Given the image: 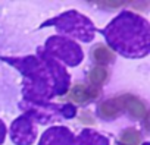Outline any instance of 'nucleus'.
Returning <instances> with one entry per match:
<instances>
[{
	"mask_svg": "<svg viewBox=\"0 0 150 145\" xmlns=\"http://www.w3.org/2000/svg\"><path fill=\"white\" fill-rule=\"evenodd\" d=\"M44 51L54 60H60L71 67L78 66L84 59V51L78 43L60 35H52L44 44Z\"/></svg>",
	"mask_w": 150,
	"mask_h": 145,
	"instance_id": "obj_4",
	"label": "nucleus"
},
{
	"mask_svg": "<svg viewBox=\"0 0 150 145\" xmlns=\"http://www.w3.org/2000/svg\"><path fill=\"white\" fill-rule=\"evenodd\" d=\"M106 79H108V70L103 66L93 67L91 72L88 74V81L91 82L93 87H100L102 84H105Z\"/></svg>",
	"mask_w": 150,
	"mask_h": 145,
	"instance_id": "obj_11",
	"label": "nucleus"
},
{
	"mask_svg": "<svg viewBox=\"0 0 150 145\" xmlns=\"http://www.w3.org/2000/svg\"><path fill=\"white\" fill-rule=\"evenodd\" d=\"M122 107H121V103L118 98H112V100H108L105 103L100 104V116L105 117V119H113L116 117L119 113H121Z\"/></svg>",
	"mask_w": 150,
	"mask_h": 145,
	"instance_id": "obj_10",
	"label": "nucleus"
},
{
	"mask_svg": "<svg viewBox=\"0 0 150 145\" xmlns=\"http://www.w3.org/2000/svg\"><path fill=\"white\" fill-rule=\"evenodd\" d=\"M93 56L99 63H112L115 60V54L105 46H97L93 51Z\"/></svg>",
	"mask_w": 150,
	"mask_h": 145,
	"instance_id": "obj_12",
	"label": "nucleus"
},
{
	"mask_svg": "<svg viewBox=\"0 0 150 145\" xmlns=\"http://www.w3.org/2000/svg\"><path fill=\"white\" fill-rule=\"evenodd\" d=\"M0 59L18 69L25 78L22 84V95L28 103H47L53 97L66 94L69 90L71 76L66 72V67L44 50H38L37 56H2Z\"/></svg>",
	"mask_w": 150,
	"mask_h": 145,
	"instance_id": "obj_1",
	"label": "nucleus"
},
{
	"mask_svg": "<svg viewBox=\"0 0 150 145\" xmlns=\"http://www.w3.org/2000/svg\"><path fill=\"white\" fill-rule=\"evenodd\" d=\"M6 132H8V129H6V125H5V122H3L2 119H0V145H2V144L5 142Z\"/></svg>",
	"mask_w": 150,
	"mask_h": 145,
	"instance_id": "obj_15",
	"label": "nucleus"
},
{
	"mask_svg": "<svg viewBox=\"0 0 150 145\" xmlns=\"http://www.w3.org/2000/svg\"><path fill=\"white\" fill-rule=\"evenodd\" d=\"M119 103H121V107L125 109L127 111H129L134 117L137 119H147V109L146 106L143 104V101H140L137 97L131 95V94H127V95H121L118 97Z\"/></svg>",
	"mask_w": 150,
	"mask_h": 145,
	"instance_id": "obj_7",
	"label": "nucleus"
},
{
	"mask_svg": "<svg viewBox=\"0 0 150 145\" xmlns=\"http://www.w3.org/2000/svg\"><path fill=\"white\" fill-rule=\"evenodd\" d=\"M75 145H109V139L93 129H83L75 139Z\"/></svg>",
	"mask_w": 150,
	"mask_h": 145,
	"instance_id": "obj_9",
	"label": "nucleus"
},
{
	"mask_svg": "<svg viewBox=\"0 0 150 145\" xmlns=\"http://www.w3.org/2000/svg\"><path fill=\"white\" fill-rule=\"evenodd\" d=\"M44 27H54L59 32L72 38H77L83 43L93 41L96 35V27L91 22V19H88L86 15L74 9L66 11L59 16L47 19L46 22L41 24V28Z\"/></svg>",
	"mask_w": 150,
	"mask_h": 145,
	"instance_id": "obj_3",
	"label": "nucleus"
},
{
	"mask_svg": "<svg viewBox=\"0 0 150 145\" xmlns=\"http://www.w3.org/2000/svg\"><path fill=\"white\" fill-rule=\"evenodd\" d=\"M140 139H141L140 133L135 129L129 127V129H125L122 132V135L119 138V142H121V145H138Z\"/></svg>",
	"mask_w": 150,
	"mask_h": 145,
	"instance_id": "obj_13",
	"label": "nucleus"
},
{
	"mask_svg": "<svg viewBox=\"0 0 150 145\" xmlns=\"http://www.w3.org/2000/svg\"><path fill=\"white\" fill-rule=\"evenodd\" d=\"M99 95H100V90H99L97 87L84 85V84H77V85L72 88L71 94H69V97H71L74 101H77V103H80V104L87 103V101H90V100H94V98H97Z\"/></svg>",
	"mask_w": 150,
	"mask_h": 145,
	"instance_id": "obj_8",
	"label": "nucleus"
},
{
	"mask_svg": "<svg viewBox=\"0 0 150 145\" xmlns=\"http://www.w3.org/2000/svg\"><path fill=\"white\" fill-rule=\"evenodd\" d=\"M143 145H150V142H144V144H143Z\"/></svg>",
	"mask_w": 150,
	"mask_h": 145,
	"instance_id": "obj_16",
	"label": "nucleus"
},
{
	"mask_svg": "<svg viewBox=\"0 0 150 145\" xmlns=\"http://www.w3.org/2000/svg\"><path fill=\"white\" fill-rule=\"evenodd\" d=\"M38 145H75V136L66 126H52L44 130Z\"/></svg>",
	"mask_w": 150,
	"mask_h": 145,
	"instance_id": "obj_6",
	"label": "nucleus"
},
{
	"mask_svg": "<svg viewBox=\"0 0 150 145\" xmlns=\"http://www.w3.org/2000/svg\"><path fill=\"white\" fill-rule=\"evenodd\" d=\"M108 46L127 59H141L150 53V25L143 16L124 11L103 29Z\"/></svg>",
	"mask_w": 150,
	"mask_h": 145,
	"instance_id": "obj_2",
	"label": "nucleus"
},
{
	"mask_svg": "<svg viewBox=\"0 0 150 145\" xmlns=\"http://www.w3.org/2000/svg\"><path fill=\"white\" fill-rule=\"evenodd\" d=\"M59 111H60V116H63L66 119H72V117H75V114H77V109H75L72 104H63V106H60Z\"/></svg>",
	"mask_w": 150,
	"mask_h": 145,
	"instance_id": "obj_14",
	"label": "nucleus"
},
{
	"mask_svg": "<svg viewBox=\"0 0 150 145\" xmlns=\"http://www.w3.org/2000/svg\"><path fill=\"white\" fill-rule=\"evenodd\" d=\"M37 138V129L33 119L25 113L16 117L11 125V139L15 145H33Z\"/></svg>",
	"mask_w": 150,
	"mask_h": 145,
	"instance_id": "obj_5",
	"label": "nucleus"
}]
</instances>
